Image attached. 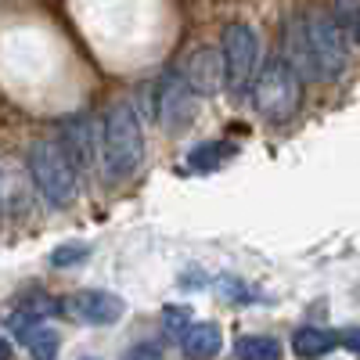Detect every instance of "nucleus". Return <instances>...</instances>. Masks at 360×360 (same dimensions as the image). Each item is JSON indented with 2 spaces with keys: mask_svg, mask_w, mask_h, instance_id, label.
I'll use <instances>...</instances> for the list:
<instances>
[{
  "mask_svg": "<svg viewBox=\"0 0 360 360\" xmlns=\"http://www.w3.org/2000/svg\"><path fill=\"white\" fill-rule=\"evenodd\" d=\"M217 295L224 299V303H231V307H245L249 299H252V288L242 278L224 274V278H217Z\"/></svg>",
  "mask_w": 360,
  "mask_h": 360,
  "instance_id": "2eb2a0df",
  "label": "nucleus"
},
{
  "mask_svg": "<svg viewBox=\"0 0 360 360\" xmlns=\"http://www.w3.org/2000/svg\"><path fill=\"white\" fill-rule=\"evenodd\" d=\"M90 256V245H83V242H69V245H58L54 252H51V266H76V263H83Z\"/></svg>",
  "mask_w": 360,
  "mask_h": 360,
  "instance_id": "dca6fc26",
  "label": "nucleus"
},
{
  "mask_svg": "<svg viewBox=\"0 0 360 360\" xmlns=\"http://www.w3.org/2000/svg\"><path fill=\"white\" fill-rule=\"evenodd\" d=\"M346 29H349V37H353V40H356V44H360V11H356V15H353V22H349V25H346Z\"/></svg>",
  "mask_w": 360,
  "mask_h": 360,
  "instance_id": "412c9836",
  "label": "nucleus"
},
{
  "mask_svg": "<svg viewBox=\"0 0 360 360\" xmlns=\"http://www.w3.org/2000/svg\"><path fill=\"white\" fill-rule=\"evenodd\" d=\"M58 141L69 152L76 173H90L98 166V155H101V134H98V123L90 115H65L58 123Z\"/></svg>",
  "mask_w": 360,
  "mask_h": 360,
  "instance_id": "0eeeda50",
  "label": "nucleus"
},
{
  "mask_svg": "<svg viewBox=\"0 0 360 360\" xmlns=\"http://www.w3.org/2000/svg\"><path fill=\"white\" fill-rule=\"evenodd\" d=\"M123 360H162V346L159 342H134L123 353Z\"/></svg>",
  "mask_w": 360,
  "mask_h": 360,
  "instance_id": "a211bd4d",
  "label": "nucleus"
},
{
  "mask_svg": "<svg viewBox=\"0 0 360 360\" xmlns=\"http://www.w3.org/2000/svg\"><path fill=\"white\" fill-rule=\"evenodd\" d=\"M0 209H4V205H0Z\"/></svg>",
  "mask_w": 360,
  "mask_h": 360,
  "instance_id": "a878e982",
  "label": "nucleus"
},
{
  "mask_svg": "<svg viewBox=\"0 0 360 360\" xmlns=\"http://www.w3.org/2000/svg\"><path fill=\"white\" fill-rule=\"evenodd\" d=\"M238 360H281V342L274 335H242L234 342Z\"/></svg>",
  "mask_w": 360,
  "mask_h": 360,
  "instance_id": "4468645a",
  "label": "nucleus"
},
{
  "mask_svg": "<svg viewBox=\"0 0 360 360\" xmlns=\"http://www.w3.org/2000/svg\"><path fill=\"white\" fill-rule=\"evenodd\" d=\"M25 166H29V176L40 191V198L51 205V209H65L76 202V166L69 159V152L62 148L58 137H37L29 144V155H25Z\"/></svg>",
  "mask_w": 360,
  "mask_h": 360,
  "instance_id": "7ed1b4c3",
  "label": "nucleus"
},
{
  "mask_svg": "<svg viewBox=\"0 0 360 360\" xmlns=\"http://www.w3.org/2000/svg\"><path fill=\"white\" fill-rule=\"evenodd\" d=\"M180 349H184L188 360H213L224 349V332L220 324L202 321V324H188L180 332Z\"/></svg>",
  "mask_w": 360,
  "mask_h": 360,
  "instance_id": "9b49d317",
  "label": "nucleus"
},
{
  "mask_svg": "<svg viewBox=\"0 0 360 360\" xmlns=\"http://www.w3.org/2000/svg\"><path fill=\"white\" fill-rule=\"evenodd\" d=\"M152 101H155V119L166 134H184L195 115H198V94L184 83L180 69H166L152 90Z\"/></svg>",
  "mask_w": 360,
  "mask_h": 360,
  "instance_id": "423d86ee",
  "label": "nucleus"
},
{
  "mask_svg": "<svg viewBox=\"0 0 360 360\" xmlns=\"http://www.w3.org/2000/svg\"><path fill=\"white\" fill-rule=\"evenodd\" d=\"M188 324H191V310H188L184 303H169V307H162V328H166L169 335H180Z\"/></svg>",
  "mask_w": 360,
  "mask_h": 360,
  "instance_id": "f3484780",
  "label": "nucleus"
},
{
  "mask_svg": "<svg viewBox=\"0 0 360 360\" xmlns=\"http://www.w3.org/2000/svg\"><path fill=\"white\" fill-rule=\"evenodd\" d=\"M360 11V0H332V15L339 18V25L346 29L353 22V15Z\"/></svg>",
  "mask_w": 360,
  "mask_h": 360,
  "instance_id": "6ab92c4d",
  "label": "nucleus"
},
{
  "mask_svg": "<svg viewBox=\"0 0 360 360\" xmlns=\"http://www.w3.org/2000/svg\"><path fill=\"white\" fill-rule=\"evenodd\" d=\"M217 4H224V0H217Z\"/></svg>",
  "mask_w": 360,
  "mask_h": 360,
  "instance_id": "393cba45",
  "label": "nucleus"
},
{
  "mask_svg": "<svg viewBox=\"0 0 360 360\" xmlns=\"http://www.w3.org/2000/svg\"><path fill=\"white\" fill-rule=\"evenodd\" d=\"M176 4H180V8H195V4H198V0H176Z\"/></svg>",
  "mask_w": 360,
  "mask_h": 360,
  "instance_id": "5701e85b",
  "label": "nucleus"
},
{
  "mask_svg": "<svg viewBox=\"0 0 360 360\" xmlns=\"http://www.w3.org/2000/svg\"><path fill=\"white\" fill-rule=\"evenodd\" d=\"M8 324H11V332L25 342V349H29V356L33 360H54L58 356V346H62V335L54 332V328H47L44 321H37V317H25V314H11L8 317Z\"/></svg>",
  "mask_w": 360,
  "mask_h": 360,
  "instance_id": "9d476101",
  "label": "nucleus"
},
{
  "mask_svg": "<svg viewBox=\"0 0 360 360\" xmlns=\"http://www.w3.org/2000/svg\"><path fill=\"white\" fill-rule=\"evenodd\" d=\"M180 76H184V83L195 90L198 98H213L224 90V54L220 47H198L188 54L184 69H180Z\"/></svg>",
  "mask_w": 360,
  "mask_h": 360,
  "instance_id": "1a4fd4ad",
  "label": "nucleus"
},
{
  "mask_svg": "<svg viewBox=\"0 0 360 360\" xmlns=\"http://www.w3.org/2000/svg\"><path fill=\"white\" fill-rule=\"evenodd\" d=\"M83 360H98V356H83Z\"/></svg>",
  "mask_w": 360,
  "mask_h": 360,
  "instance_id": "b1692460",
  "label": "nucleus"
},
{
  "mask_svg": "<svg viewBox=\"0 0 360 360\" xmlns=\"http://www.w3.org/2000/svg\"><path fill=\"white\" fill-rule=\"evenodd\" d=\"M101 162L108 184L130 180L144 162V134L130 101H115L101 123Z\"/></svg>",
  "mask_w": 360,
  "mask_h": 360,
  "instance_id": "f03ea898",
  "label": "nucleus"
},
{
  "mask_svg": "<svg viewBox=\"0 0 360 360\" xmlns=\"http://www.w3.org/2000/svg\"><path fill=\"white\" fill-rule=\"evenodd\" d=\"M220 54H224V79L231 86V94H245V86L256 76V62H259V33L249 22H231L224 25V40H220Z\"/></svg>",
  "mask_w": 360,
  "mask_h": 360,
  "instance_id": "39448f33",
  "label": "nucleus"
},
{
  "mask_svg": "<svg viewBox=\"0 0 360 360\" xmlns=\"http://www.w3.org/2000/svg\"><path fill=\"white\" fill-rule=\"evenodd\" d=\"M339 342H342L349 353L360 356V328H346V332H339Z\"/></svg>",
  "mask_w": 360,
  "mask_h": 360,
  "instance_id": "aec40b11",
  "label": "nucleus"
},
{
  "mask_svg": "<svg viewBox=\"0 0 360 360\" xmlns=\"http://www.w3.org/2000/svg\"><path fill=\"white\" fill-rule=\"evenodd\" d=\"M252 101L266 123H288L303 101V79L285 58H270L252 76Z\"/></svg>",
  "mask_w": 360,
  "mask_h": 360,
  "instance_id": "20e7f679",
  "label": "nucleus"
},
{
  "mask_svg": "<svg viewBox=\"0 0 360 360\" xmlns=\"http://www.w3.org/2000/svg\"><path fill=\"white\" fill-rule=\"evenodd\" d=\"M339 346L335 328H321V324H303L299 332H292V353L299 360H321L324 353H332Z\"/></svg>",
  "mask_w": 360,
  "mask_h": 360,
  "instance_id": "f8f14e48",
  "label": "nucleus"
},
{
  "mask_svg": "<svg viewBox=\"0 0 360 360\" xmlns=\"http://www.w3.org/2000/svg\"><path fill=\"white\" fill-rule=\"evenodd\" d=\"M234 155H238V144L234 141H202V144H195L191 152H188V166L195 173H217Z\"/></svg>",
  "mask_w": 360,
  "mask_h": 360,
  "instance_id": "ddd939ff",
  "label": "nucleus"
},
{
  "mask_svg": "<svg viewBox=\"0 0 360 360\" xmlns=\"http://www.w3.org/2000/svg\"><path fill=\"white\" fill-rule=\"evenodd\" d=\"M285 62L299 79H335L349 62L346 29L328 8H303L285 22Z\"/></svg>",
  "mask_w": 360,
  "mask_h": 360,
  "instance_id": "f257e3e1",
  "label": "nucleus"
},
{
  "mask_svg": "<svg viewBox=\"0 0 360 360\" xmlns=\"http://www.w3.org/2000/svg\"><path fill=\"white\" fill-rule=\"evenodd\" d=\"M0 360H11V342L0 335Z\"/></svg>",
  "mask_w": 360,
  "mask_h": 360,
  "instance_id": "4be33fe9",
  "label": "nucleus"
},
{
  "mask_svg": "<svg viewBox=\"0 0 360 360\" xmlns=\"http://www.w3.org/2000/svg\"><path fill=\"white\" fill-rule=\"evenodd\" d=\"M62 310L72 321H79V324L105 328V324H115L119 317L127 314V303L115 292H105V288H79L62 303Z\"/></svg>",
  "mask_w": 360,
  "mask_h": 360,
  "instance_id": "6e6552de",
  "label": "nucleus"
}]
</instances>
